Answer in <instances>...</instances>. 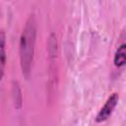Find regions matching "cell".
<instances>
[{
    "mask_svg": "<svg viewBox=\"0 0 126 126\" xmlns=\"http://www.w3.org/2000/svg\"><path fill=\"white\" fill-rule=\"evenodd\" d=\"M118 99H119V96L116 93L112 94L108 98L107 100L105 101L104 105L101 107V109L99 110V112L97 113L96 117H95V121L96 122H103L105 121L106 119L109 118V116L111 115L113 109L115 108V106L117 105V102H118Z\"/></svg>",
    "mask_w": 126,
    "mask_h": 126,
    "instance_id": "cell-2",
    "label": "cell"
},
{
    "mask_svg": "<svg viewBox=\"0 0 126 126\" xmlns=\"http://www.w3.org/2000/svg\"><path fill=\"white\" fill-rule=\"evenodd\" d=\"M2 78H3V69H2L1 66H0V81L2 80Z\"/></svg>",
    "mask_w": 126,
    "mask_h": 126,
    "instance_id": "cell-6",
    "label": "cell"
},
{
    "mask_svg": "<svg viewBox=\"0 0 126 126\" xmlns=\"http://www.w3.org/2000/svg\"><path fill=\"white\" fill-rule=\"evenodd\" d=\"M36 38V21L34 15H31L26 22L20 37V63L23 75L29 79L33 61L34 45Z\"/></svg>",
    "mask_w": 126,
    "mask_h": 126,
    "instance_id": "cell-1",
    "label": "cell"
},
{
    "mask_svg": "<svg viewBox=\"0 0 126 126\" xmlns=\"http://www.w3.org/2000/svg\"><path fill=\"white\" fill-rule=\"evenodd\" d=\"M13 100H14V105L17 109H20L22 107V102H23V95H22V91L20 89V86L17 82H13Z\"/></svg>",
    "mask_w": 126,
    "mask_h": 126,
    "instance_id": "cell-4",
    "label": "cell"
},
{
    "mask_svg": "<svg viewBox=\"0 0 126 126\" xmlns=\"http://www.w3.org/2000/svg\"><path fill=\"white\" fill-rule=\"evenodd\" d=\"M6 36L3 31H0V63L2 65L6 62Z\"/></svg>",
    "mask_w": 126,
    "mask_h": 126,
    "instance_id": "cell-5",
    "label": "cell"
},
{
    "mask_svg": "<svg viewBox=\"0 0 126 126\" xmlns=\"http://www.w3.org/2000/svg\"><path fill=\"white\" fill-rule=\"evenodd\" d=\"M113 61H114V65L116 67H121L125 64V61H126V45L124 43H122L118 47V49L116 50Z\"/></svg>",
    "mask_w": 126,
    "mask_h": 126,
    "instance_id": "cell-3",
    "label": "cell"
}]
</instances>
